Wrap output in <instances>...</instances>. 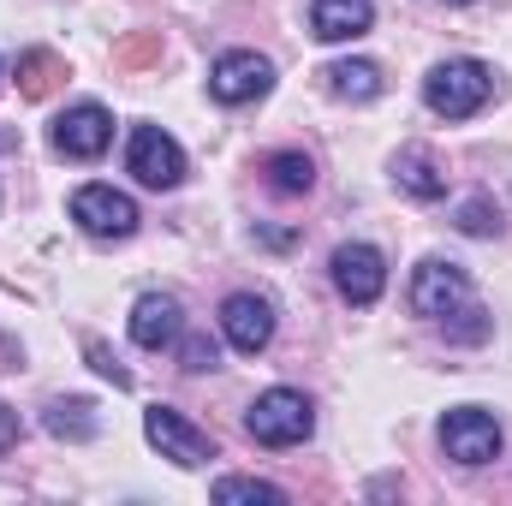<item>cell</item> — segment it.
Instances as JSON below:
<instances>
[{"label":"cell","instance_id":"22","mask_svg":"<svg viewBox=\"0 0 512 506\" xmlns=\"http://www.w3.org/2000/svg\"><path fill=\"white\" fill-rule=\"evenodd\" d=\"M84 352H90V364H96L102 376L114 381V387H131V370H126V364H120V358H114V352H108V346H102V340H90Z\"/></svg>","mask_w":512,"mask_h":506},{"label":"cell","instance_id":"6","mask_svg":"<svg viewBox=\"0 0 512 506\" xmlns=\"http://www.w3.org/2000/svg\"><path fill=\"white\" fill-rule=\"evenodd\" d=\"M72 221L96 239H131L137 233V203L114 185H84V191H72Z\"/></svg>","mask_w":512,"mask_h":506},{"label":"cell","instance_id":"12","mask_svg":"<svg viewBox=\"0 0 512 506\" xmlns=\"http://www.w3.org/2000/svg\"><path fill=\"white\" fill-rule=\"evenodd\" d=\"M370 18H376L370 0H310V36L316 42H352L370 30Z\"/></svg>","mask_w":512,"mask_h":506},{"label":"cell","instance_id":"20","mask_svg":"<svg viewBox=\"0 0 512 506\" xmlns=\"http://www.w3.org/2000/svg\"><path fill=\"white\" fill-rule=\"evenodd\" d=\"M54 72H60V60L54 54H24L18 60V78H24V96H48V84H54Z\"/></svg>","mask_w":512,"mask_h":506},{"label":"cell","instance_id":"7","mask_svg":"<svg viewBox=\"0 0 512 506\" xmlns=\"http://www.w3.org/2000/svg\"><path fill=\"white\" fill-rule=\"evenodd\" d=\"M274 90V66L251 54V48H233V54H221L215 66H209V96L215 102H227V108H239V102H256V96H268Z\"/></svg>","mask_w":512,"mask_h":506},{"label":"cell","instance_id":"23","mask_svg":"<svg viewBox=\"0 0 512 506\" xmlns=\"http://www.w3.org/2000/svg\"><path fill=\"white\" fill-rule=\"evenodd\" d=\"M459 316H465V322L447 328L453 340H483V334H489V310H459Z\"/></svg>","mask_w":512,"mask_h":506},{"label":"cell","instance_id":"1","mask_svg":"<svg viewBox=\"0 0 512 506\" xmlns=\"http://www.w3.org/2000/svg\"><path fill=\"white\" fill-rule=\"evenodd\" d=\"M489 96H495V72H489L483 60H441V66L423 78V102H429L441 120H471Z\"/></svg>","mask_w":512,"mask_h":506},{"label":"cell","instance_id":"15","mask_svg":"<svg viewBox=\"0 0 512 506\" xmlns=\"http://www.w3.org/2000/svg\"><path fill=\"white\" fill-rule=\"evenodd\" d=\"M322 78H328V90L346 96V102H376V96L387 90V78H382L376 60H334Z\"/></svg>","mask_w":512,"mask_h":506},{"label":"cell","instance_id":"9","mask_svg":"<svg viewBox=\"0 0 512 506\" xmlns=\"http://www.w3.org/2000/svg\"><path fill=\"white\" fill-rule=\"evenodd\" d=\"M465 292H471V280H465L459 262L429 256V262L411 274V310H417V316H453V310L465 304Z\"/></svg>","mask_w":512,"mask_h":506},{"label":"cell","instance_id":"18","mask_svg":"<svg viewBox=\"0 0 512 506\" xmlns=\"http://www.w3.org/2000/svg\"><path fill=\"white\" fill-rule=\"evenodd\" d=\"M459 233H471V239L501 233V209H495V197H465V203H459Z\"/></svg>","mask_w":512,"mask_h":506},{"label":"cell","instance_id":"11","mask_svg":"<svg viewBox=\"0 0 512 506\" xmlns=\"http://www.w3.org/2000/svg\"><path fill=\"white\" fill-rule=\"evenodd\" d=\"M221 334L233 340V352L256 358V352L274 340V304L256 298V292H233V298L221 304Z\"/></svg>","mask_w":512,"mask_h":506},{"label":"cell","instance_id":"4","mask_svg":"<svg viewBox=\"0 0 512 506\" xmlns=\"http://www.w3.org/2000/svg\"><path fill=\"white\" fill-rule=\"evenodd\" d=\"M143 435L161 447V459H173V465H209L215 459V441H209V429H197L185 411H173V405H149L143 411Z\"/></svg>","mask_w":512,"mask_h":506},{"label":"cell","instance_id":"2","mask_svg":"<svg viewBox=\"0 0 512 506\" xmlns=\"http://www.w3.org/2000/svg\"><path fill=\"white\" fill-rule=\"evenodd\" d=\"M245 429H251V441H262V447H298L316 429V411H310L304 393L268 387V393H256V405L245 411Z\"/></svg>","mask_w":512,"mask_h":506},{"label":"cell","instance_id":"3","mask_svg":"<svg viewBox=\"0 0 512 506\" xmlns=\"http://www.w3.org/2000/svg\"><path fill=\"white\" fill-rule=\"evenodd\" d=\"M441 447H447V459H459V465H489V459H501V423H495V411H483V405L447 411V417H441Z\"/></svg>","mask_w":512,"mask_h":506},{"label":"cell","instance_id":"5","mask_svg":"<svg viewBox=\"0 0 512 506\" xmlns=\"http://www.w3.org/2000/svg\"><path fill=\"white\" fill-rule=\"evenodd\" d=\"M126 167L137 173V185H149V191H173V185L185 179V149H179L161 126H137L131 131Z\"/></svg>","mask_w":512,"mask_h":506},{"label":"cell","instance_id":"19","mask_svg":"<svg viewBox=\"0 0 512 506\" xmlns=\"http://www.w3.org/2000/svg\"><path fill=\"white\" fill-rule=\"evenodd\" d=\"M215 501H262V506H280V501H286V489H274V483H256V477H221V483H215Z\"/></svg>","mask_w":512,"mask_h":506},{"label":"cell","instance_id":"25","mask_svg":"<svg viewBox=\"0 0 512 506\" xmlns=\"http://www.w3.org/2000/svg\"><path fill=\"white\" fill-rule=\"evenodd\" d=\"M447 6H471V0H447Z\"/></svg>","mask_w":512,"mask_h":506},{"label":"cell","instance_id":"13","mask_svg":"<svg viewBox=\"0 0 512 506\" xmlns=\"http://www.w3.org/2000/svg\"><path fill=\"white\" fill-rule=\"evenodd\" d=\"M131 340H137L143 352L173 346V340H179V298H167V292L137 298V310H131Z\"/></svg>","mask_w":512,"mask_h":506},{"label":"cell","instance_id":"14","mask_svg":"<svg viewBox=\"0 0 512 506\" xmlns=\"http://www.w3.org/2000/svg\"><path fill=\"white\" fill-rule=\"evenodd\" d=\"M393 179H399V191H411V197H423V203L447 197V173H441V161H435L429 149H399Z\"/></svg>","mask_w":512,"mask_h":506},{"label":"cell","instance_id":"21","mask_svg":"<svg viewBox=\"0 0 512 506\" xmlns=\"http://www.w3.org/2000/svg\"><path fill=\"white\" fill-rule=\"evenodd\" d=\"M179 358H185V370H215V364H221V352H215V340H209V334H191Z\"/></svg>","mask_w":512,"mask_h":506},{"label":"cell","instance_id":"8","mask_svg":"<svg viewBox=\"0 0 512 506\" xmlns=\"http://www.w3.org/2000/svg\"><path fill=\"white\" fill-rule=\"evenodd\" d=\"M114 143V114L102 102H78L54 120V149L60 155H78V161H96L102 149Z\"/></svg>","mask_w":512,"mask_h":506},{"label":"cell","instance_id":"16","mask_svg":"<svg viewBox=\"0 0 512 506\" xmlns=\"http://www.w3.org/2000/svg\"><path fill=\"white\" fill-rule=\"evenodd\" d=\"M262 173H268V191H274V197H304V191L316 185V167H310V155H298V149L268 155Z\"/></svg>","mask_w":512,"mask_h":506},{"label":"cell","instance_id":"24","mask_svg":"<svg viewBox=\"0 0 512 506\" xmlns=\"http://www.w3.org/2000/svg\"><path fill=\"white\" fill-rule=\"evenodd\" d=\"M6 447H18V411L12 405H0V453Z\"/></svg>","mask_w":512,"mask_h":506},{"label":"cell","instance_id":"10","mask_svg":"<svg viewBox=\"0 0 512 506\" xmlns=\"http://www.w3.org/2000/svg\"><path fill=\"white\" fill-rule=\"evenodd\" d=\"M334 286L346 304H376L387 286V256L376 245H340L334 251Z\"/></svg>","mask_w":512,"mask_h":506},{"label":"cell","instance_id":"17","mask_svg":"<svg viewBox=\"0 0 512 506\" xmlns=\"http://www.w3.org/2000/svg\"><path fill=\"white\" fill-rule=\"evenodd\" d=\"M42 423H48V435H60V441H90V435L102 429V417H96L90 399H54Z\"/></svg>","mask_w":512,"mask_h":506}]
</instances>
